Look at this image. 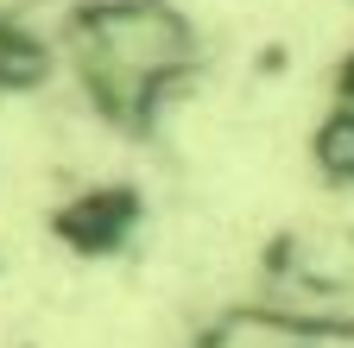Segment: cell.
Segmentation results:
<instances>
[{"instance_id":"3957f363","label":"cell","mask_w":354,"mask_h":348,"mask_svg":"<svg viewBox=\"0 0 354 348\" xmlns=\"http://www.w3.org/2000/svg\"><path fill=\"white\" fill-rule=\"evenodd\" d=\"M310 158H317L323 178L354 184V108H342V102H335V108L317 120V134H310Z\"/></svg>"},{"instance_id":"7a4b0ae2","label":"cell","mask_w":354,"mask_h":348,"mask_svg":"<svg viewBox=\"0 0 354 348\" xmlns=\"http://www.w3.org/2000/svg\"><path fill=\"white\" fill-rule=\"evenodd\" d=\"M133 222H140V203H133V190H82L64 215H57V235L76 247V253H114L127 235H133Z\"/></svg>"},{"instance_id":"6da1fadb","label":"cell","mask_w":354,"mask_h":348,"mask_svg":"<svg viewBox=\"0 0 354 348\" xmlns=\"http://www.w3.org/2000/svg\"><path fill=\"white\" fill-rule=\"evenodd\" d=\"M64 57L95 114L133 127L152 120L196 76L203 38L171 0H88L70 13Z\"/></svg>"}]
</instances>
